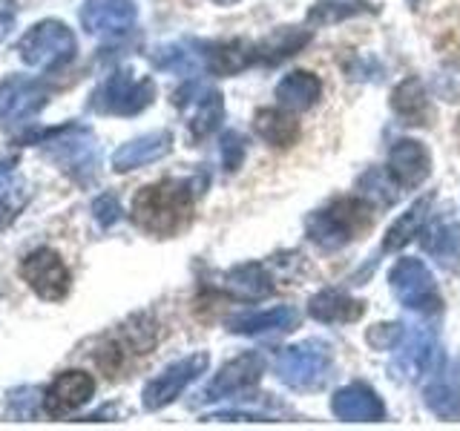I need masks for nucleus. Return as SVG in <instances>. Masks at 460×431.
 <instances>
[{"label":"nucleus","instance_id":"nucleus-27","mask_svg":"<svg viewBox=\"0 0 460 431\" xmlns=\"http://www.w3.org/2000/svg\"><path fill=\"white\" fill-rule=\"evenodd\" d=\"M429 201H431V198L417 201V205H411L406 213L400 216V219L392 224V230H388V236H385L383 251H397V248H406V244H409L414 236H420V224H423V219H426Z\"/></svg>","mask_w":460,"mask_h":431},{"label":"nucleus","instance_id":"nucleus-22","mask_svg":"<svg viewBox=\"0 0 460 431\" xmlns=\"http://www.w3.org/2000/svg\"><path fill=\"white\" fill-rule=\"evenodd\" d=\"M225 291L236 299H244V302H259L273 294V279L268 277V270L262 265H242V268H234L225 277Z\"/></svg>","mask_w":460,"mask_h":431},{"label":"nucleus","instance_id":"nucleus-35","mask_svg":"<svg viewBox=\"0 0 460 431\" xmlns=\"http://www.w3.org/2000/svg\"><path fill=\"white\" fill-rule=\"evenodd\" d=\"M12 216H14L12 207L6 205V201H0V227H6V224L12 222Z\"/></svg>","mask_w":460,"mask_h":431},{"label":"nucleus","instance_id":"nucleus-21","mask_svg":"<svg viewBox=\"0 0 460 431\" xmlns=\"http://www.w3.org/2000/svg\"><path fill=\"white\" fill-rule=\"evenodd\" d=\"M256 136L262 138L270 147H291L299 138V121L291 115V110H277V107H265L256 112L253 119Z\"/></svg>","mask_w":460,"mask_h":431},{"label":"nucleus","instance_id":"nucleus-13","mask_svg":"<svg viewBox=\"0 0 460 431\" xmlns=\"http://www.w3.org/2000/svg\"><path fill=\"white\" fill-rule=\"evenodd\" d=\"M133 0H86L81 23L90 35H121L136 23Z\"/></svg>","mask_w":460,"mask_h":431},{"label":"nucleus","instance_id":"nucleus-36","mask_svg":"<svg viewBox=\"0 0 460 431\" xmlns=\"http://www.w3.org/2000/svg\"><path fill=\"white\" fill-rule=\"evenodd\" d=\"M9 29H12V21L9 18H0V40L9 35Z\"/></svg>","mask_w":460,"mask_h":431},{"label":"nucleus","instance_id":"nucleus-23","mask_svg":"<svg viewBox=\"0 0 460 431\" xmlns=\"http://www.w3.org/2000/svg\"><path fill=\"white\" fill-rule=\"evenodd\" d=\"M423 251L435 256L443 268L455 270L460 265V227L455 222H431L423 230Z\"/></svg>","mask_w":460,"mask_h":431},{"label":"nucleus","instance_id":"nucleus-34","mask_svg":"<svg viewBox=\"0 0 460 431\" xmlns=\"http://www.w3.org/2000/svg\"><path fill=\"white\" fill-rule=\"evenodd\" d=\"M402 325H377L374 330H368V342L374 348H394L397 339L402 337Z\"/></svg>","mask_w":460,"mask_h":431},{"label":"nucleus","instance_id":"nucleus-17","mask_svg":"<svg viewBox=\"0 0 460 431\" xmlns=\"http://www.w3.org/2000/svg\"><path fill=\"white\" fill-rule=\"evenodd\" d=\"M438 337L431 334L429 328H417L402 339L400 354H397V365L406 371V377H417V374H426L438 365Z\"/></svg>","mask_w":460,"mask_h":431},{"label":"nucleus","instance_id":"nucleus-19","mask_svg":"<svg viewBox=\"0 0 460 431\" xmlns=\"http://www.w3.org/2000/svg\"><path fill=\"white\" fill-rule=\"evenodd\" d=\"M299 322V313L294 308H270V311H251V313H239L227 322V330L244 337H256V334H270V330H291Z\"/></svg>","mask_w":460,"mask_h":431},{"label":"nucleus","instance_id":"nucleus-11","mask_svg":"<svg viewBox=\"0 0 460 431\" xmlns=\"http://www.w3.org/2000/svg\"><path fill=\"white\" fill-rule=\"evenodd\" d=\"M331 411L342 423H377L385 417L380 394L366 383H351L331 397Z\"/></svg>","mask_w":460,"mask_h":431},{"label":"nucleus","instance_id":"nucleus-32","mask_svg":"<svg viewBox=\"0 0 460 431\" xmlns=\"http://www.w3.org/2000/svg\"><path fill=\"white\" fill-rule=\"evenodd\" d=\"M155 64L162 69L190 72L196 66V57L190 52H181L179 47H170V49H162V55H155Z\"/></svg>","mask_w":460,"mask_h":431},{"label":"nucleus","instance_id":"nucleus-25","mask_svg":"<svg viewBox=\"0 0 460 431\" xmlns=\"http://www.w3.org/2000/svg\"><path fill=\"white\" fill-rule=\"evenodd\" d=\"M426 406L443 420H457L460 417V374L449 371L426 388Z\"/></svg>","mask_w":460,"mask_h":431},{"label":"nucleus","instance_id":"nucleus-9","mask_svg":"<svg viewBox=\"0 0 460 431\" xmlns=\"http://www.w3.org/2000/svg\"><path fill=\"white\" fill-rule=\"evenodd\" d=\"M205 368H208V354H193V356L179 359V363H172L170 368L158 374L155 380H150L147 388H144V394H141L144 409L158 411V409L170 406V402L176 400Z\"/></svg>","mask_w":460,"mask_h":431},{"label":"nucleus","instance_id":"nucleus-33","mask_svg":"<svg viewBox=\"0 0 460 431\" xmlns=\"http://www.w3.org/2000/svg\"><path fill=\"white\" fill-rule=\"evenodd\" d=\"M93 213H95L98 224L110 227L112 222H119V216H121L119 198H115L112 193H104V196H98V198H95V205H93Z\"/></svg>","mask_w":460,"mask_h":431},{"label":"nucleus","instance_id":"nucleus-18","mask_svg":"<svg viewBox=\"0 0 460 431\" xmlns=\"http://www.w3.org/2000/svg\"><path fill=\"white\" fill-rule=\"evenodd\" d=\"M323 95V81L314 75V72L305 69H294L277 84V98L285 110L291 112H302V110H311L316 101Z\"/></svg>","mask_w":460,"mask_h":431},{"label":"nucleus","instance_id":"nucleus-5","mask_svg":"<svg viewBox=\"0 0 460 431\" xmlns=\"http://www.w3.org/2000/svg\"><path fill=\"white\" fill-rule=\"evenodd\" d=\"M388 282H392L394 296L411 311L438 313L443 305L440 294H438V282L420 259H409V256L397 259L392 273H388Z\"/></svg>","mask_w":460,"mask_h":431},{"label":"nucleus","instance_id":"nucleus-1","mask_svg":"<svg viewBox=\"0 0 460 431\" xmlns=\"http://www.w3.org/2000/svg\"><path fill=\"white\" fill-rule=\"evenodd\" d=\"M193 196L184 181H158L144 187L133 201V219L153 236H172L190 222Z\"/></svg>","mask_w":460,"mask_h":431},{"label":"nucleus","instance_id":"nucleus-12","mask_svg":"<svg viewBox=\"0 0 460 431\" xmlns=\"http://www.w3.org/2000/svg\"><path fill=\"white\" fill-rule=\"evenodd\" d=\"M262 356L253 354V351H244L239 354L236 359H230L219 368V374L210 380L208 391H205V400H222V397H230V394H239V391H248L253 388L259 380H262Z\"/></svg>","mask_w":460,"mask_h":431},{"label":"nucleus","instance_id":"nucleus-3","mask_svg":"<svg viewBox=\"0 0 460 431\" xmlns=\"http://www.w3.org/2000/svg\"><path fill=\"white\" fill-rule=\"evenodd\" d=\"M331 365V348L316 339L299 342L285 348L277 356V377L288 385L296 388V391H311L316 388L328 374Z\"/></svg>","mask_w":460,"mask_h":431},{"label":"nucleus","instance_id":"nucleus-14","mask_svg":"<svg viewBox=\"0 0 460 431\" xmlns=\"http://www.w3.org/2000/svg\"><path fill=\"white\" fill-rule=\"evenodd\" d=\"M429 153L420 141L402 138L388 150V176L394 179L397 187L402 190H414L429 179Z\"/></svg>","mask_w":460,"mask_h":431},{"label":"nucleus","instance_id":"nucleus-8","mask_svg":"<svg viewBox=\"0 0 460 431\" xmlns=\"http://www.w3.org/2000/svg\"><path fill=\"white\" fill-rule=\"evenodd\" d=\"M21 277L40 299L49 302L64 299L72 285V273L64 265V259L49 248H38L29 253L21 262Z\"/></svg>","mask_w":460,"mask_h":431},{"label":"nucleus","instance_id":"nucleus-6","mask_svg":"<svg viewBox=\"0 0 460 431\" xmlns=\"http://www.w3.org/2000/svg\"><path fill=\"white\" fill-rule=\"evenodd\" d=\"M18 52L23 57V64H29V66L55 69V66L66 64L72 52H75V35H72L64 23L43 21L23 35Z\"/></svg>","mask_w":460,"mask_h":431},{"label":"nucleus","instance_id":"nucleus-7","mask_svg":"<svg viewBox=\"0 0 460 431\" xmlns=\"http://www.w3.org/2000/svg\"><path fill=\"white\" fill-rule=\"evenodd\" d=\"M155 98V84L150 78L136 81L129 72H119L95 90L90 107L107 115H136L150 107Z\"/></svg>","mask_w":460,"mask_h":431},{"label":"nucleus","instance_id":"nucleus-29","mask_svg":"<svg viewBox=\"0 0 460 431\" xmlns=\"http://www.w3.org/2000/svg\"><path fill=\"white\" fill-rule=\"evenodd\" d=\"M308 32H296V29H285V32H277L273 38H268L262 47H256V61L259 57H268V61H282V57L294 55L299 47L308 43Z\"/></svg>","mask_w":460,"mask_h":431},{"label":"nucleus","instance_id":"nucleus-16","mask_svg":"<svg viewBox=\"0 0 460 431\" xmlns=\"http://www.w3.org/2000/svg\"><path fill=\"white\" fill-rule=\"evenodd\" d=\"M170 144H172V136L167 133V129L147 133V136L124 144L121 150H115L112 167L119 172H127V170H136V167H144V164H153V162H158V158H164L170 153Z\"/></svg>","mask_w":460,"mask_h":431},{"label":"nucleus","instance_id":"nucleus-28","mask_svg":"<svg viewBox=\"0 0 460 431\" xmlns=\"http://www.w3.org/2000/svg\"><path fill=\"white\" fill-rule=\"evenodd\" d=\"M222 115H225L222 95H219V92H210V90L201 92L199 107H196V112L190 115V121H187V124H190L193 138H205L208 133H213V129L219 127Z\"/></svg>","mask_w":460,"mask_h":431},{"label":"nucleus","instance_id":"nucleus-26","mask_svg":"<svg viewBox=\"0 0 460 431\" xmlns=\"http://www.w3.org/2000/svg\"><path fill=\"white\" fill-rule=\"evenodd\" d=\"M392 110L406 119L409 124H423L426 112H429V101H426V90L420 78H406L402 81L394 95H392Z\"/></svg>","mask_w":460,"mask_h":431},{"label":"nucleus","instance_id":"nucleus-37","mask_svg":"<svg viewBox=\"0 0 460 431\" xmlns=\"http://www.w3.org/2000/svg\"><path fill=\"white\" fill-rule=\"evenodd\" d=\"M457 133H460V121H457Z\"/></svg>","mask_w":460,"mask_h":431},{"label":"nucleus","instance_id":"nucleus-4","mask_svg":"<svg viewBox=\"0 0 460 431\" xmlns=\"http://www.w3.org/2000/svg\"><path fill=\"white\" fill-rule=\"evenodd\" d=\"M153 345H155V325L150 322V316H136L133 322L121 325L104 345H101L95 354V363L107 377H119L129 359L150 354Z\"/></svg>","mask_w":460,"mask_h":431},{"label":"nucleus","instance_id":"nucleus-24","mask_svg":"<svg viewBox=\"0 0 460 431\" xmlns=\"http://www.w3.org/2000/svg\"><path fill=\"white\" fill-rule=\"evenodd\" d=\"M208 66L216 75H236L244 66H251L256 61V47L244 40H222L208 47Z\"/></svg>","mask_w":460,"mask_h":431},{"label":"nucleus","instance_id":"nucleus-31","mask_svg":"<svg viewBox=\"0 0 460 431\" xmlns=\"http://www.w3.org/2000/svg\"><path fill=\"white\" fill-rule=\"evenodd\" d=\"M244 158V138L239 133H225L222 136V164L227 172H234Z\"/></svg>","mask_w":460,"mask_h":431},{"label":"nucleus","instance_id":"nucleus-30","mask_svg":"<svg viewBox=\"0 0 460 431\" xmlns=\"http://www.w3.org/2000/svg\"><path fill=\"white\" fill-rule=\"evenodd\" d=\"M366 12H371L368 4H340V0H331V4L314 6L308 21L311 23H334L340 18H354V14H366Z\"/></svg>","mask_w":460,"mask_h":431},{"label":"nucleus","instance_id":"nucleus-20","mask_svg":"<svg viewBox=\"0 0 460 431\" xmlns=\"http://www.w3.org/2000/svg\"><path fill=\"white\" fill-rule=\"evenodd\" d=\"M363 302L351 299L349 294L337 291V287H325L308 302V313L320 322H354L363 316Z\"/></svg>","mask_w":460,"mask_h":431},{"label":"nucleus","instance_id":"nucleus-15","mask_svg":"<svg viewBox=\"0 0 460 431\" xmlns=\"http://www.w3.org/2000/svg\"><path fill=\"white\" fill-rule=\"evenodd\" d=\"M93 391H95V380L86 371H64L61 377L49 385L43 406H47L49 417H64L86 406Z\"/></svg>","mask_w":460,"mask_h":431},{"label":"nucleus","instance_id":"nucleus-2","mask_svg":"<svg viewBox=\"0 0 460 431\" xmlns=\"http://www.w3.org/2000/svg\"><path fill=\"white\" fill-rule=\"evenodd\" d=\"M371 222V205L363 198H340L308 219V239L323 251L345 248Z\"/></svg>","mask_w":460,"mask_h":431},{"label":"nucleus","instance_id":"nucleus-10","mask_svg":"<svg viewBox=\"0 0 460 431\" xmlns=\"http://www.w3.org/2000/svg\"><path fill=\"white\" fill-rule=\"evenodd\" d=\"M47 101H49V92L43 90L40 81L12 75L0 84V119L9 124L26 121V119H32V115H38Z\"/></svg>","mask_w":460,"mask_h":431}]
</instances>
